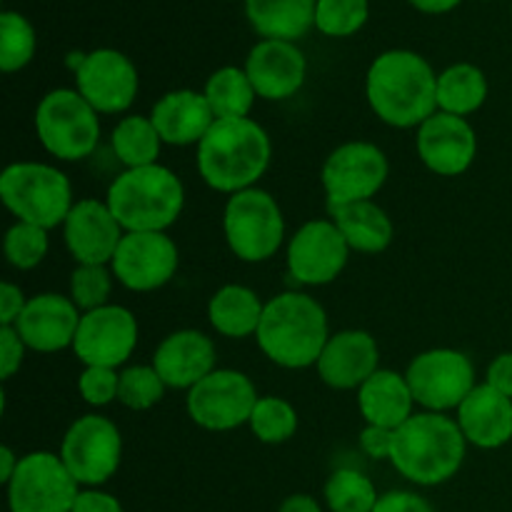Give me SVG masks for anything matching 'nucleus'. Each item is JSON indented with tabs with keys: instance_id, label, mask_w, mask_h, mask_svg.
<instances>
[{
	"instance_id": "obj_1",
	"label": "nucleus",
	"mask_w": 512,
	"mask_h": 512,
	"mask_svg": "<svg viewBox=\"0 0 512 512\" xmlns=\"http://www.w3.org/2000/svg\"><path fill=\"white\" fill-rule=\"evenodd\" d=\"M365 98L385 125L418 130L430 115L438 113V73L415 50H385L370 63Z\"/></svg>"
},
{
	"instance_id": "obj_2",
	"label": "nucleus",
	"mask_w": 512,
	"mask_h": 512,
	"mask_svg": "<svg viewBox=\"0 0 512 512\" xmlns=\"http://www.w3.org/2000/svg\"><path fill=\"white\" fill-rule=\"evenodd\" d=\"M273 160L270 135L253 118H220L195 148V165L210 190L235 195L258 188Z\"/></svg>"
},
{
	"instance_id": "obj_3",
	"label": "nucleus",
	"mask_w": 512,
	"mask_h": 512,
	"mask_svg": "<svg viewBox=\"0 0 512 512\" xmlns=\"http://www.w3.org/2000/svg\"><path fill=\"white\" fill-rule=\"evenodd\" d=\"M330 335L323 305L303 290H285L265 300L255 343L278 368L303 370L315 368Z\"/></svg>"
},
{
	"instance_id": "obj_4",
	"label": "nucleus",
	"mask_w": 512,
	"mask_h": 512,
	"mask_svg": "<svg viewBox=\"0 0 512 512\" xmlns=\"http://www.w3.org/2000/svg\"><path fill=\"white\" fill-rule=\"evenodd\" d=\"M468 455V440L458 420L445 413L418 410L395 430L390 465L400 478L418 488H435L460 473Z\"/></svg>"
},
{
	"instance_id": "obj_5",
	"label": "nucleus",
	"mask_w": 512,
	"mask_h": 512,
	"mask_svg": "<svg viewBox=\"0 0 512 512\" xmlns=\"http://www.w3.org/2000/svg\"><path fill=\"white\" fill-rule=\"evenodd\" d=\"M105 203L125 233H168L185 210V185L163 163L128 168L108 185Z\"/></svg>"
},
{
	"instance_id": "obj_6",
	"label": "nucleus",
	"mask_w": 512,
	"mask_h": 512,
	"mask_svg": "<svg viewBox=\"0 0 512 512\" xmlns=\"http://www.w3.org/2000/svg\"><path fill=\"white\" fill-rule=\"evenodd\" d=\"M0 200L20 223L38 228H63L73 210V185L58 165L40 160H15L0 173Z\"/></svg>"
},
{
	"instance_id": "obj_7",
	"label": "nucleus",
	"mask_w": 512,
	"mask_h": 512,
	"mask_svg": "<svg viewBox=\"0 0 512 512\" xmlns=\"http://www.w3.org/2000/svg\"><path fill=\"white\" fill-rule=\"evenodd\" d=\"M38 143L60 163L90 158L100 143V113L75 88H55L33 115Z\"/></svg>"
},
{
	"instance_id": "obj_8",
	"label": "nucleus",
	"mask_w": 512,
	"mask_h": 512,
	"mask_svg": "<svg viewBox=\"0 0 512 512\" xmlns=\"http://www.w3.org/2000/svg\"><path fill=\"white\" fill-rule=\"evenodd\" d=\"M223 235L235 258L243 263H265L285 245L283 208L268 190H240L225 200Z\"/></svg>"
},
{
	"instance_id": "obj_9",
	"label": "nucleus",
	"mask_w": 512,
	"mask_h": 512,
	"mask_svg": "<svg viewBox=\"0 0 512 512\" xmlns=\"http://www.w3.org/2000/svg\"><path fill=\"white\" fill-rule=\"evenodd\" d=\"M60 458L80 488H103L123 463L120 428L98 413L80 415L60 440Z\"/></svg>"
},
{
	"instance_id": "obj_10",
	"label": "nucleus",
	"mask_w": 512,
	"mask_h": 512,
	"mask_svg": "<svg viewBox=\"0 0 512 512\" xmlns=\"http://www.w3.org/2000/svg\"><path fill=\"white\" fill-rule=\"evenodd\" d=\"M405 378L420 410L445 415L458 410L478 385L473 360L455 348L423 350L408 363Z\"/></svg>"
},
{
	"instance_id": "obj_11",
	"label": "nucleus",
	"mask_w": 512,
	"mask_h": 512,
	"mask_svg": "<svg viewBox=\"0 0 512 512\" xmlns=\"http://www.w3.org/2000/svg\"><path fill=\"white\" fill-rule=\"evenodd\" d=\"M258 400V388L243 370L215 368L208 378L188 390L185 410L198 428L208 433H230L250 423Z\"/></svg>"
},
{
	"instance_id": "obj_12",
	"label": "nucleus",
	"mask_w": 512,
	"mask_h": 512,
	"mask_svg": "<svg viewBox=\"0 0 512 512\" xmlns=\"http://www.w3.org/2000/svg\"><path fill=\"white\" fill-rule=\"evenodd\" d=\"M80 490L83 488L65 468L60 453L50 450L23 455L5 485L10 512H73Z\"/></svg>"
},
{
	"instance_id": "obj_13",
	"label": "nucleus",
	"mask_w": 512,
	"mask_h": 512,
	"mask_svg": "<svg viewBox=\"0 0 512 512\" xmlns=\"http://www.w3.org/2000/svg\"><path fill=\"white\" fill-rule=\"evenodd\" d=\"M390 178L388 155L368 140H348L325 158L320 168L328 205H348L375 200Z\"/></svg>"
},
{
	"instance_id": "obj_14",
	"label": "nucleus",
	"mask_w": 512,
	"mask_h": 512,
	"mask_svg": "<svg viewBox=\"0 0 512 512\" xmlns=\"http://www.w3.org/2000/svg\"><path fill=\"white\" fill-rule=\"evenodd\" d=\"M353 250L330 218H315L300 225L285 245L288 275L298 285L323 288L335 283L348 268Z\"/></svg>"
},
{
	"instance_id": "obj_15",
	"label": "nucleus",
	"mask_w": 512,
	"mask_h": 512,
	"mask_svg": "<svg viewBox=\"0 0 512 512\" xmlns=\"http://www.w3.org/2000/svg\"><path fill=\"white\" fill-rule=\"evenodd\" d=\"M140 340V325L133 310L108 303L83 313L75 333L73 353L83 365L123 370Z\"/></svg>"
},
{
	"instance_id": "obj_16",
	"label": "nucleus",
	"mask_w": 512,
	"mask_h": 512,
	"mask_svg": "<svg viewBox=\"0 0 512 512\" xmlns=\"http://www.w3.org/2000/svg\"><path fill=\"white\" fill-rule=\"evenodd\" d=\"M178 268L180 250L168 233H125L110 260L115 280L133 293L165 288Z\"/></svg>"
},
{
	"instance_id": "obj_17",
	"label": "nucleus",
	"mask_w": 512,
	"mask_h": 512,
	"mask_svg": "<svg viewBox=\"0 0 512 512\" xmlns=\"http://www.w3.org/2000/svg\"><path fill=\"white\" fill-rule=\"evenodd\" d=\"M73 75L75 90L100 115L128 113L140 93L138 68L128 55L115 48H98L85 53L83 65Z\"/></svg>"
},
{
	"instance_id": "obj_18",
	"label": "nucleus",
	"mask_w": 512,
	"mask_h": 512,
	"mask_svg": "<svg viewBox=\"0 0 512 512\" xmlns=\"http://www.w3.org/2000/svg\"><path fill=\"white\" fill-rule=\"evenodd\" d=\"M415 150L430 173L440 178H460L478 158V133L468 118L438 110L415 130Z\"/></svg>"
},
{
	"instance_id": "obj_19",
	"label": "nucleus",
	"mask_w": 512,
	"mask_h": 512,
	"mask_svg": "<svg viewBox=\"0 0 512 512\" xmlns=\"http://www.w3.org/2000/svg\"><path fill=\"white\" fill-rule=\"evenodd\" d=\"M60 230L75 265H110L125 235L108 203L98 198L75 200Z\"/></svg>"
},
{
	"instance_id": "obj_20",
	"label": "nucleus",
	"mask_w": 512,
	"mask_h": 512,
	"mask_svg": "<svg viewBox=\"0 0 512 512\" xmlns=\"http://www.w3.org/2000/svg\"><path fill=\"white\" fill-rule=\"evenodd\" d=\"M245 73L260 100L280 103L303 90L308 78V58L298 43L258 40L245 58Z\"/></svg>"
},
{
	"instance_id": "obj_21",
	"label": "nucleus",
	"mask_w": 512,
	"mask_h": 512,
	"mask_svg": "<svg viewBox=\"0 0 512 512\" xmlns=\"http://www.w3.org/2000/svg\"><path fill=\"white\" fill-rule=\"evenodd\" d=\"M80 318L83 313L70 295L38 293L28 298V305L13 328L18 330L28 350L53 355L60 350H73Z\"/></svg>"
},
{
	"instance_id": "obj_22",
	"label": "nucleus",
	"mask_w": 512,
	"mask_h": 512,
	"mask_svg": "<svg viewBox=\"0 0 512 512\" xmlns=\"http://www.w3.org/2000/svg\"><path fill=\"white\" fill-rule=\"evenodd\" d=\"M218 350L210 335L203 330L183 328L165 335L153 353V368L168 385V390H193L203 378H208L218 365Z\"/></svg>"
},
{
	"instance_id": "obj_23",
	"label": "nucleus",
	"mask_w": 512,
	"mask_h": 512,
	"mask_svg": "<svg viewBox=\"0 0 512 512\" xmlns=\"http://www.w3.org/2000/svg\"><path fill=\"white\" fill-rule=\"evenodd\" d=\"M318 378L333 390H358L380 370V345L368 330L348 328L330 335L315 363Z\"/></svg>"
},
{
	"instance_id": "obj_24",
	"label": "nucleus",
	"mask_w": 512,
	"mask_h": 512,
	"mask_svg": "<svg viewBox=\"0 0 512 512\" xmlns=\"http://www.w3.org/2000/svg\"><path fill=\"white\" fill-rule=\"evenodd\" d=\"M150 120L158 128L165 145H173V148L195 145L198 148L200 140L210 133L218 118H215L203 90L180 88L155 100Z\"/></svg>"
},
{
	"instance_id": "obj_25",
	"label": "nucleus",
	"mask_w": 512,
	"mask_h": 512,
	"mask_svg": "<svg viewBox=\"0 0 512 512\" xmlns=\"http://www.w3.org/2000/svg\"><path fill=\"white\" fill-rule=\"evenodd\" d=\"M455 420L468 445L480 450H498L512 440V398L490 385L478 383L455 410Z\"/></svg>"
},
{
	"instance_id": "obj_26",
	"label": "nucleus",
	"mask_w": 512,
	"mask_h": 512,
	"mask_svg": "<svg viewBox=\"0 0 512 512\" xmlns=\"http://www.w3.org/2000/svg\"><path fill=\"white\" fill-rule=\"evenodd\" d=\"M355 393H358V410L365 425L398 430L418 413L408 378L398 370L380 368Z\"/></svg>"
},
{
	"instance_id": "obj_27",
	"label": "nucleus",
	"mask_w": 512,
	"mask_h": 512,
	"mask_svg": "<svg viewBox=\"0 0 512 512\" xmlns=\"http://www.w3.org/2000/svg\"><path fill=\"white\" fill-rule=\"evenodd\" d=\"M328 218L338 225L353 253L380 255L390 248L395 238L393 220L375 200L328 205Z\"/></svg>"
},
{
	"instance_id": "obj_28",
	"label": "nucleus",
	"mask_w": 512,
	"mask_h": 512,
	"mask_svg": "<svg viewBox=\"0 0 512 512\" xmlns=\"http://www.w3.org/2000/svg\"><path fill=\"white\" fill-rule=\"evenodd\" d=\"M265 300L253 288L228 283L215 290L208 300V323L218 335L228 340L255 338L263 318Z\"/></svg>"
},
{
	"instance_id": "obj_29",
	"label": "nucleus",
	"mask_w": 512,
	"mask_h": 512,
	"mask_svg": "<svg viewBox=\"0 0 512 512\" xmlns=\"http://www.w3.org/2000/svg\"><path fill=\"white\" fill-rule=\"evenodd\" d=\"M318 0H245V15L260 40L298 43L315 28Z\"/></svg>"
},
{
	"instance_id": "obj_30",
	"label": "nucleus",
	"mask_w": 512,
	"mask_h": 512,
	"mask_svg": "<svg viewBox=\"0 0 512 512\" xmlns=\"http://www.w3.org/2000/svg\"><path fill=\"white\" fill-rule=\"evenodd\" d=\"M490 93L483 68L475 63H453L438 73V110L440 113L470 118L485 105Z\"/></svg>"
},
{
	"instance_id": "obj_31",
	"label": "nucleus",
	"mask_w": 512,
	"mask_h": 512,
	"mask_svg": "<svg viewBox=\"0 0 512 512\" xmlns=\"http://www.w3.org/2000/svg\"><path fill=\"white\" fill-rule=\"evenodd\" d=\"M163 138L153 125L150 115L128 113L115 123L110 133V148H113L118 163L123 168H145V165L160 163Z\"/></svg>"
},
{
	"instance_id": "obj_32",
	"label": "nucleus",
	"mask_w": 512,
	"mask_h": 512,
	"mask_svg": "<svg viewBox=\"0 0 512 512\" xmlns=\"http://www.w3.org/2000/svg\"><path fill=\"white\" fill-rule=\"evenodd\" d=\"M215 118H250L253 105L258 100L253 83H250L245 68L238 65H223L210 78L203 88Z\"/></svg>"
},
{
	"instance_id": "obj_33",
	"label": "nucleus",
	"mask_w": 512,
	"mask_h": 512,
	"mask_svg": "<svg viewBox=\"0 0 512 512\" xmlns=\"http://www.w3.org/2000/svg\"><path fill=\"white\" fill-rule=\"evenodd\" d=\"M380 493L373 480L355 468H338L323 485V503L330 512H373Z\"/></svg>"
},
{
	"instance_id": "obj_34",
	"label": "nucleus",
	"mask_w": 512,
	"mask_h": 512,
	"mask_svg": "<svg viewBox=\"0 0 512 512\" xmlns=\"http://www.w3.org/2000/svg\"><path fill=\"white\" fill-rule=\"evenodd\" d=\"M248 428L263 445H283L298 433L300 415L290 400L280 395H260Z\"/></svg>"
},
{
	"instance_id": "obj_35",
	"label": "nucleus",
	"mask_w": 512,
	"mask_h": 512,
	"mask_svg": "<svg viewBox=\"0 0 512 512\" xmlns=\"http://www.w3.org/2000/svg\"><path fill=\"white\" fill-rule=\"evenodd\" d=\"M38 50V35L33 23L18 10L0 13V70L3 73H20L28 68Z\"/></svg>"
},
{
	"instance_id": "obj_36",
	"label": "nucleus",
	"mask_w": 512,
	"mask_h": 512,
	"mask_svg": "<svg viewBox=\"0 0 512 512\" xmlns=\"http://www.w3.org/2000/svg\"><path fill=\"white\" fill-rule=\"evenodd\" d=\"M165 393H168V385L163 383V378H160L158 370L153 368V363L125 365V368L120 370L118 403L125 405L128 410H133V413L153 410L155 405L163 403Z\"/></svg>"
},
{
	"instance_id": "obj_37",
	"label": "nucleus",
	"mask_w": 512,
	"mask_h": 512,
	"mask_svg": "<svg viewBox=\"0 0 512 512\" xmlns=\"http://www.w3.org/2000/svg\"><path fill=\"white\" fill-rule=\"evenodd\" d=\"M50 230L38 228L33 223H20L15 220L3 238V253L10 268L15 270H35L50 250Z\"/></svg>"
},
{
	"instance_id": "obj_38",
	"label": "nucleus",
	"mask_w": 512,
	"mask_h": 512,
	"mask_svg": "<svg viewBox=\"0 0 512 512\" xmlns=\"http://www.w3.org/2000/svg\"><path fill=\"white\" fill-rule=\"evenodd\" d=\"M370 18V0H318L315 30L328 38H350L360 33Z\"/></svg>"
},
{
	"instance_id": "obj_39",
	"label": "nucleus",
	"mask_w": 512,
	"mask_h": 512,
	"mask_svg": "<svg viewBox=\"0 0 512 512\" xmlns=\"http://www.w3.org/2000/svg\"><path fill=\"white\" fill-rule=\"evenodd\" d=\"M115 275L110 265H75L70 273V300L78 305L80 313H90L110 303Z\"/></svg>"
},
{
	"instance_id": "obj_40",
	"label": "nucleus",
	"mask_w": 512,
	"mask_h": 512,
	"mask_svg": "<svg viewBox=\"0 0 512 512\" xmlns=\"http://www.w3.org/2000/svg\"><path fill=\"white\" fill-rule=\"evenodd\" d=\"M120 370L98 368V365H83L78 378V393L90 408H108L118 400Z\"/></svg>"
},
{
	"instance_id": "obj_41",
	"label": "nucleus",
	"mask_w": 512,
	"mask_h": 512,
	"mask_svg": "<svg viewBox=\"0 0 512 512\" xmlns=\"http://www.w3.org/2000/svg\"><path fill=\"white\" fill-rule=\"evenodd\" d=\"M25 353H28V345L23 343L18 330L13 325H0V378H3V383H8L10 378L20 373Z\"/></svg>"
},
{
	"instance_id": "obj_42",
	"label": "nucleus",
	"mask_w": 512,
	"mask_h": 512,
	"mask_svg": "<svg viewBox=\"0 0 512 512\" xmlns=\"http://www.w3.org/2000/svg\"><path fill=\"white\" fill-rule=\"evenodd\" d=\"M373 512H435L433 503L413 490H388L380 495Z\"/></svg>"
},
{
	"instance_id": "obj_43",
	"label": "nucleus",
	"mask_w": 512,
	"mask_h": 512,
	"mask_svg": "<svg viewBox=\"0 0 512 512\" xmlns=\"http://www.w3.org/2000/svg\"><path fill=\"white\" fill-rule=\"evenodd\" d=\"M393 443H395V430L378 428V425H365L363 433H360V450L373 460H388L390 463Z\"/></svg>"
},
{
	"instance_id": "obj_44",
	"label": "nucleus",
	"mask_w": 512,
	"mask_h": 512,
	"mask_svg": "<svg viewBox=\"0 0 512 512\" xmlns=\"http://www.w3.org/2000/svg\"><path fill=\"white\" fill-rule=\"evenodd\" d=\"M28 305V295L23 293L18 283L5 280L0 285V325H15Z\"/></svg>"
},
{
	"instance_id": "obj_45",
	"label": "nucleus",
	"mask_w": 512,
	"mask_h": 512,
	"mask_svg": "<svg viewBox=\"0 0 512 512\" xmlns=\"http://www.w3.org/2000/svg\"><path fill=\"white\" fill-rule=\"evenodd\" d=\"M73 512H125L115 495L105 493L103 488H83L75 500Z\"/></svg>"
},
{
	"instance_id": "obj_46",
	"label": "nucleus",
	"mask_w": 512,
	"mask_h": 512,
	"mask_svg": "<svg viewBox=\"0 0 512 512\" xmlns=\"http://www.w3.org/2000/svg\"><path fill=\"white\" fill-rule=\"evenodd\" d=\"M485 385L512 398V350L490 360L488 370H485Z\"/></svg>"
},
{
	"instance_id": "obj_47",
	"label": "nucleus",
	"mask_w": 512,
	"mask_h": 512,
	"mask_svg": "<svg viewBox=\"0 0 512 512\" xmlns=\"http://www.w3.org/2000/svg\"><path fill=\"white\" fill-rule=\"evenodd\" d=\"M278 512H325L318 498L308 493H293L280 503Z\"/></svg>"
},
{
	"instance_id": "obj_48",
	"label": "nucleus",
	"mask_w": 512,
	"mask_h": 512,
	"mask_svg": "<svg viewBox=\"0 0 512 512\" xmlns=\"http://www.w3.org/2000/svg\"><path fill=\"white\" fill-rule=\"evenodd\" d=\"M418 13L425 15H445V13H453L455 8H460L463 0H408Z\"/></svg>"
},
{
	"instance_id": "obj_49",
	"label": "nucleus",
	"mask_w": 512,
	"mask_h": 512,
	"mask_svg": "<svg viewBox=\"0 0 512 512\" xmlns=\"http://www.w3.org/2000/svg\"><path fill=\"white\" fill-rule=\"evenodd\" d=\"M20 458H23V455H15V450L10 448V445H3V448H0V483H10V478H13L15 470H18L20 465Z\"/></svg>"
}]
</instances>
